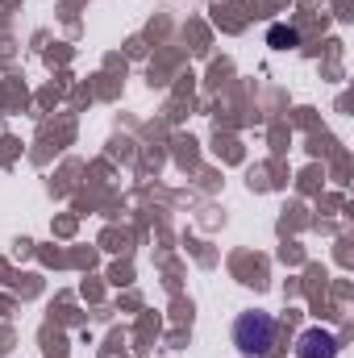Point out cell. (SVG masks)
<instances>
[{
  "instance_id": "1",
  "label": "cell",
  "mask_w": 354,
  "mask_h": 358,
  "mask_svg": "<svg viewBox=\"0 0 354 358\" xmlns=\"http://www.w3.org/2000/svg\"><path fill=\"white\" fill-rule=\"evenodd\" d=\"M234 346L242 358H267L275 346V317L271 313H242L234 321Z\"/></svg>"
},
{
  "instance_id": "2",
  "label": "cell",
  "mask_w": 354,
  "mask_h": 358,
  "mask_svg": "<svg viewBox=\"0 0 354 358\" xmlns=\"http://www.w3.org/2000/svg\"><path fill=\"white\" fill-rule=\"evenodd\" d=\"M296 358H338V338L330 329H304L296 342Z\"/></svg>"
},
{
  "instance_id": "3",
  "label": "cell",
  "mask_w": 354,
  "mask_h": 358,
  "mask_svg": "<svg viewBox=\"0 0 354 358\" xmlns=\"http://www.w3.org/2000/svg\"><path fill=\"white\" fill-rule=\"evenodd\" d=\"M267 42H271V46H296V42H300V34H296L292 25H271Z\"/></svg>"
}]
</instances>
